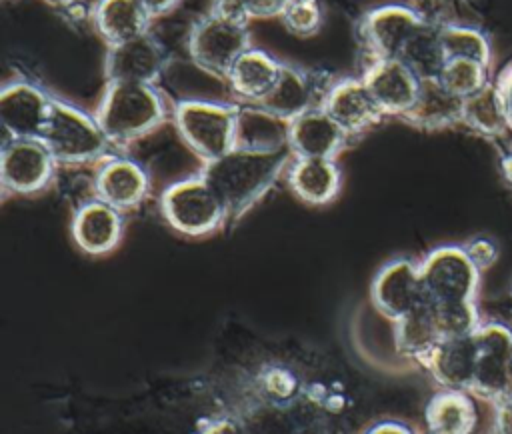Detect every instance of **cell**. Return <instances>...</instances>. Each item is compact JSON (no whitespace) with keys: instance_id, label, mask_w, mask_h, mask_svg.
Returning <instances> with one entry per match:
<instances>
[{"instance_id":"cell-42","label":"cell","mask_w":512,"mask_h":434,"mask_svg":"<svg viewBox=\"0 0 512 434\" xmlns=\"http://www.w3.org/2000/svg\"><path fill=\"white\" fill-rule=\"evenodd\" d=\"M510 292H512V290H510Z\"/></svg>"},{"instance_id":"cell-5","label":"cell","mask_w":512,"mask_h":434,"mask_svg":"<svg viewBox=\"0 0 512 434\" xmlns=\"http://www.w3.org/2000/svg\"><path fill=\"white\" fill-rule=\"evenodd\" d=\"M166 118V104L154 84L108 82L100 98L96 120L110 142H130Z\"/></svg>"},{"instance_id":"cell-19","label":"cell","mask_w":512,"mask_h":434,"mask_svg":"<svg viewBox=\"0 0 512 434\" xmlns=\"http://www.w3.org/2000/svg\"><path fill=\"white\" fill-rule=\"evenodd\" d=\"M328 88H320L318 80L302 68L282 64L274 88L260 104L284 120H294L306 110L322 106Z\"/></svg>"},{"instance_id":"cell-9","label":"cell","mask_w":512,"mask_h":434,"mask_svg":"<svg viewBox=\"0 0 512 434\" xmlns=\"http://www.w3.org/2000/svg\"><path fill=\"white\" fill-rule=\"evenodd\" d=\"M162 212L172 228L188 236L208 234L226 218V206L204 176L186 178L166 188Z\"/></svg>"},{"instance_id":"cell-8","label":"cell","mask_w":512,"mask_h":434,"mask_svg":"<svg viewBox=\"0 0 512 434\" xmlns=\"http://www.w3.org/2000/svg\"><path fill=\"white\" fill-rule=\"evenodd\" d=\"M512 388V328L500 322H480L474 330V360L468 394L490 404Z\"/></svg>"},{"instance_id":"cell-22","label":"cell","mask_w":512,"mask_h":434,"mask_svg":"<svg viewBox=\"0 0 512 434\" xmlns=\"http://www.w3.org/2000/svg\"><path fill=\"white\" fill-rule=\"evenodd\" d=\"M72 234L76 244L88 254H104L112 250L122 234V220L114 206L92 200L74 216Z\"/></svg>"},{"instance_id":"cell-32","label":"cell","mask_w":512,"mask_h":434,"mask_svg":"<svg viewBox=\"0 0 512 434\" xmlns=\"http://www.w3.org/2000/svg\"><path fill=\"white\" fill-rule=\"evenodd\" d=\"M494 82H496L498 98L502 104L506 128L508 132H512V62L498 74V78H494Z\"/></svg>"},{"instance_id":"cell-12","label":"cell","mask_w":512,"mask_h":434,"mask_svg":"<svg viewBox=\"0 0 512 434\" xmlns=\"http://www.w3.org/2000/svg\"><path fill=\"white\" fill-rule=\"evenodd\" d=\"M54 156L38 138H10L2 148V184L18 194L40 190L52 176Z\"/></svg>"},{"instance_id":"cell-36","label":"cell","mask_w":512,"mask_h":434,"mask_svg":"<svg viewBox=\"0 0 512 434\" xmlns=\"http://www.w3.org/2000/svg\"><path fill=\"white\" fill-rule=\"evenodd\" d=\"M146 12L150 14V18H156V16H164L168 14L172 8H176V4L180 0H138Z\"/></svg>"},{"instance_id":"cell-26","label":"cell","mask_w":512,"mask_h":434,"mask_svg":"<svg viewBox=\"0 0 512 434\" xmlns=\"http://www.w3.org/2000/svg\"><path fill=\"white\" fill-rule=\"evenodd\" d=\"M476 420V406L464 390L446 388L426 406V426L432 434H472Z\"/></svg>"},{"instance_id":"cell-21","label":"cell","mask_w":512,"mask_h":434,"mask_svg":"<svg viewBox=\"0 0 512 434\" xmlns=\"http://www.w3.org/2000/svg\"><path fill=\"white\" fill-rule=\"evenodd\" d=\"M464 104L466 102L448 92L440 80H424L420 82L416 102L400 120L422 130H442L462 124Z\"/></svg>"},{"instance_id":"cell-15","label":"cell","mask_w":512,"mask_h":434,"mask_svg":"<svg viewBox=\"0 0 512 434\" xmlns=\"http://www.w3.org/2000/svg\"><path fill=\"white\" fill-rule=\"evenodd\" d=\"M372 300L380 312L398 320L424 300L420 266L410 260H394L386 264L374 284Z\"/></svg>"},{"instance_id":"cell-13","label":"cell","mask_w":512,"mask_h":434,"mask_svg":"<svg viewBox=\"0 0 512 434\" xmlns=\"http://www.w3.org/2000/svg\"><path fill=\"white\" fill-rule=\"evenodd\" d=\"M52 96L26 80H14L2 88L0 120L10 138H38L44 132Z\"/></svg>"},{"instance_id":"cell-29","label":"cell","mask_w":512,"mask_h":434,"mask_svg":"<svg viewBox=\"0 0 512 434\" xmlns=\"http://www.w3.org/2000/svg\"><path fill=\"white\" fill-rule=\"evenodd\" d=\"M398 60L404 62L420 82L438 80L448 62L440 38V24L424 20L402 48Z\"/></svg>"},{"instance_id":"cell-30","label":"cell","mask_w":512,"mask_h":434,"mask_svg":"<svg viewBox=\"0 0 512 434\" xmlns=\"http://www.w3.org/2000/svg\"><path fill=\"white\" fill-rule=\"evenodd\" d=\"M462 126L468 130L484 136V138H502L508 128L502 112V104L498 98L496 82H492L488 88L466 100L464 104V116Z\"/></svg>"},{"instance_id":"cell-31","label":"cell","mask_w":512,"mask_h":434,"mask_svg":"<svg viewBox=\"0 0 512 434\" xmlns=\"http://www.w3.org/2000/svg\"><path fill=\"white\" fill-rule=\"evenodd\" d=\"M280 18L296 36H312L320 30L322 8L318 0H286Z\"/></svg>"},{"instance_id":"cell-7","label":"cell","mask_w":512,"mask_h":434,"mask_svg":"<svg viewBox=\"0 0 512 434\" xmlns=\"http://www.w3.org/2000/svg\"><path fill=\"white\" fill-rule=\"evenodd\" d=\"M184 142L206 162L236 148V106L212 100H184L174 110Z\"/></svg>"},{"instance_id":"cell-38","label":"cell","mask_w":512,"mask_h":434,"mask_svg":"<svg viewBox=\"0 0 512 434\" xmlns=\"http://www.w3.org/2000/svg\"><path fill=\"white\" fill-rule=\"evenodd\" d=\"M502 172H504V178L508 180V184L512 186V152H506L502 156Z\"/></svg>"},{"instance_id":"cell-35","label":"cell","mask_w":512,"mask_h":434,"mask_svg":"<svg viewBox=\"0 0 512 434\" xmlns=\"http://www.w3.org/2000/svg\"><path fill=\"white\" fill-rule=\"evenodd\" d=\"M466 248L470 250L472 258L480 264L482 270L488 268L494 262V258H496V248L488 240H472V242L466 244Z\"/></svg>"},{"instance_id":"cell-18","label":"cell","mask_w":512,"mask_h":434,"mask_svg":"<svg viewBox=\"0 0 512 434\" xmlns=\"http://www.w3.org/2000/svg\"><path fill=\"white\" fill-rule=\"evenodd\" d=\"M290 120L270 112L262 104L236 106V148L256 152L290 150Z\"/></svg>"},{"instance_id":"cell-14","label":"cell","mask_w":512,"mask_h":434,"mask_svg":"<svg viewBox=\"0 0 512 434\" xmlns=\"http://www.w3.org/2000/svg\"><path fill=\"white\" fill-rule=\"evenodd\" d=\"M362 80L380 112L398 118L412 108L420 88L416 74L398 58L370 62Z\"/></svg>"},{"instance_id":"cell-33","label":"cell","mask_w":512,"mask_h":434,"mask_svg":"<svg viewBox=\"0 0 512 434\" xmlns=\"http://www.w3.org/2000/svg\"><path fill=\"white\" fill-rule=\"evenodd\" d=\"M248 18L280 16L286 0H238Z\"/></svg>"},{"instance_id":"cell-34","label":"cell","mask_w":512,"mask_h":434,"mask_svg":"<svg viewBox=\"0 0 512 434\" xmlns=\"http://www.w3.org/2000/svg\"><path fill=\"white\" fill-rule=\"evenodd\" d=\"M494 428L500 434H512V388L494 404Z\"/></svg>"},{"instance_id":"cell-17","label":"cell","mask_w":512,"mask_h":434,"mask_svg":"<svg viewBox=\"0 0 512 434\" xmlns=\"http://www.w3.org/2000/svg\"><path fill=\"white\" fill-rule=\"evenodd\" d=\"M348 134L322 108L316 106L290 120V152L296 158H334Z\"/></svg>"},{"instance_id":"cell-23","label":"cell","mask_w":512,"mask_h":434,"mask_svg":"<svg viewBox=\"0 0 512 434\" xmlns=\"http://www.w3.org/2000/svg\"><path fill=\"white\" fill-rule=\"evenodd\" d=\"M282 62L260 48H248L230 68L226 80L230 88L244 100L260 104L274 88Z\"/></svg>"},{"instance_id":"cell-3","label":"cell","mask_w":512,"mask_h":434,"mask_svg":"<svg viewBox=\"0 0 512 434\" xmlns=\"http://www.w3.org/2000/svg\"><path fill=\"white\" fill-rule=\"evenodd\" d=\"M288 156L290 150L256 152L232 148L224 156L206 162L202 176L216 190L226 212L240 216L276 182Z\"/></svg>"},{"instance_id":"cell-41","label":"cell","mask_w":512,"mask_h":434,"mask_svg":"<svg viewBox=\"0 0 512 434\" xmlns=\"http://www.w3.org/2000/svg\"><path fill=\"white\" fill-rule=\"evenodd\" d=\"M428 434H432V432H428Z\"/></svg>"},{"instance_id":"cell-25","label":"cell","mask_w":512,"mask_h":434,"mask_svg":"<svg viewBox=\"0 0 512 434\" xmlns=\"http://www.w3.org/2000/svg\"><path fill=\"white\" fill-rule=\"evenodd\" d=\"M148 190L146 172L128 158L106 162L96 176L98 200L114 206L116 210L136 206Z\"/></svg>"},{"instance_id":"cell-4","label":"cell","mask_w":512,"mask_h":434,"mask_svg":"<svg viewBox=\"0 0 512 434\" xmlns=\"http://www.w3.org/2000/svg\"><path fill=\"white\" fill-rule=\"evenodd\" d=\"M248 16L238 0H214L210 12L190 30L188 52L198 68L226 78L232 64L250 48Z\"/></svg>"},{"instance_id":"cell-37","label":"cell","mask_w":512,"mask_h":434,"mask_svg":"<svg viewBox=\"0 0 512 434\" xmlns=\"http://www.w3.org/2000/svg\"><path fill=\"white\" fill-rule=\"evenodd\" d=\"M366 434H414V432L400 422H380L374 428H370Z\"/></svg>"},{"instance_id":"cell-39","label":"cell","mask_w":512,"mask_h":434,"mask_svg":"<svg viewBox=\"0 0 512 434\" xmlns=\"http://www.w3.org/2000/svg\"><path fill=\"white\" fill-rule=\"evenodd\" d=\"M46 2H50V4H58V6H66V4H70V2H74V0H46Z\"/></svg>"},{"instance_id":"cell-28","label":"cell","mask_w":512,"mask_h":434,"mask_svg":"<svg viewBox=\"0 0 512 434\" xmlns=\"http://www.w3.org/2000/svg\"><path fill=\"white\" fill-rule=\"evenodd\" d=\"M440 340L442 332L436 314L426 300L396 320V346L404 356L424 364Z\"/></svg>"},{"instance_id":"cell-2","label":"cell","mask_w":512,"mask_h":434,"mask_svg":"<svg viewBox=\"0 0 512 434\" xmlns=\"http://www.w3.org/2000/svg\"><path fill=\"white\" fill-rule=\"evenodd\" d=\"M262 390L256 404L210 418L200 434H326L324 414L296 400L288 384L280 390L266 382Z\"/></svg>"},{"instance_id":"cell-24","label":"cell","mask_w":512,"mask_h":434,"mask_svg":"<svg viewBox=\"0 0 512 434\" xmlns=\"http://www.w3.org/2000/svg\"><path fill=\"white\" fill-rule=\"evenodd\" d=\"M150 20L138 0H98L92 8L94 28L108 46L146 34Z\"/></svg>"},{"instance_id":"cell-20","label":"cell","mask_w":512,"mask_h":434,"mask_svg":"<svg viewBox=\"0 0 512 434\" xmlns=\"http://www.w3.org/2000/svg\"><path fill=\"white\" fill-rule=\"evenodd\" d=\"M474 330L442 338L424 360V366L444 388L468 392L474 360Z\"/></svg>"},{"instance_id":"cell-11","label":"cell","mask_w":512,"mask_h":434,"mask_svg":"<svg viewBox=\"0 0 512 434\" xmlns=\"http://www.w3.org/2000/svg\"><path fill=\"white\" fill-rule=\"evenodd\" d=\"M168 64L166 50L150 32L108 46L104 74L108 82L154 84Z\"/></svg>"},{"instance_id":"cell-40","label":"cell","mask_w":512,"mask_h":434,"mask_svg":"<svg viewBox=\"0 0 512 434\" xmlns=\"http://www.w3.org/2000/svg\"><path fill=\"white\" fill-rule=\"evenodd\" d=\"M488 434H500V432H498V430H496V428H492V430H490V432H488Z\"/></svg>"},{"instance_id":"cell-16","label":"cell","mask_w":512,"mask_h":434,"mask_svg":"<svg viewBox=\"0 0 512 434\" xmlns=\"http://www.w3.org/2000/svg\"><path fill=\"white\" fill-rule=\"evenodd\" d=\"M322 108L348 136L364 132L384 116L362 78H342L330 84Z\"/></svg>"},{"instance_id":"cell-1","label":"cell","mask_w":512,"mask_h":434,"mask_svg":"<svg viewBox=\"0 0 512 434\" xmlns=\"http://www.w3.org/2000/svg\"><path fill=\"white\" fill-rule=\"evenodd\" d=\"M418 266L424 300L436 314L442 338L472 332L480 324L476 292L482 268L466 244L436 248Z\"/></svg>"},{"instance_id":"cell-10","label":"cell","mask_w":512,"mask_h":434,"mask_svg":"<svg viewBox=\"0 0 512 434\" xmlns=\"http://www.w3.org/2000/svg\"><path fill=\"white\" fill-rule=\"evenodd\" d=\"M424 20L418 10L406 4H384L364 14L358 24V34L372 62L394 60Z\"/></svg>"},{"instance_id":"cell-27","label":"cell","mask_w":512,"mask_h":434,"mask_svg":"<svg viewBox=\"0 0 512 434\" xmlns=\"http://www.w3.org/2000/svg\"><path fill=\"white\" fill-rule=\"evenodd\" d=\"M288 180L304 202L324 204L338 192L340 170L332 158H296Z\"/></svg>"},{"instance_id":"cell-6","label":"cell","mask_w":512,"mask_h":434,"mask_svg":"<svg viewBox=\"0 0 512 434\" xmlns=\"http://www.w3.org/2000/svg\"><path fill=\"white\" fill-rule=\"evenodd\" d=\"M40 140L52 152L54 160L68 164L98 158L110 142L96 116H90L60 98H52L50 114Z\"/></svg>"}]
</instances>
